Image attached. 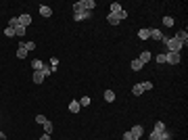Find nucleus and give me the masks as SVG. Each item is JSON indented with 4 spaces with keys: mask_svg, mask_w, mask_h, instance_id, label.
<instances>
[{
    "mask_svg": "<svg viewBox=\"0 0 188 140\" xmlns=\"http://www.w3.org/2000/svg\"><path fill=\"white\" fill-rule=\"evenodd\" d=\"M161 42L167 46V52H180L182 50V42L178 40V38H165V36H163Z\"/></svg>",
    "mask_w": 188,
    "mask_h": 140,
    "instance_id": "f257e3e1",
    "label": "nucleus"
},
{
    "mask_svg": "<svg viewBox=\"0 0 188 140\" xmlns=\"http://www.w3.org/2000/svg\"><path fill=\"white\" fill-rule=\"evenodd\" d=\"M130 134H132V140H140V136L144 134V128L140 126V123H134V128L130 130Z\"/></svg>",
    "mask_w": 188,
    "mask_h": 140,
    "instance_id": "f03ea898",
    "label": "nucleus"
},
{
    "mask_svg": "<svg viewBox=\"0 0 188 140\" xmlns=\"http://www.w3.org/2000/svg\"><path fill=\"white\" fill-rule=\"evenodd\" d=\"M165 63L178 65L180 63V52H165Z\"/></svg>",
    "mask_w": 188,
    "mask_h": 140,
    "instance_id": "7ed1b4c3",
    "label": "nucleus"
},
{
    "mask_svg": "<svg viewBox=\"0 0 188 140\" xmlns=\"http://www.w3.org/2000/svg\"><path fill=\"white\" fill-rule=\"evenodd\" d=\"M17 21H19V25H23V27H27L29 23H31V15L23 13V15H19V17H17Z\"/></svg>",
    "mask_w": 188,
    "mask_h": 140,
    "instance_id": "20e7f679",
    "label": "nucleus"
},
{
    "mask_svg": "<svg viewBox=\"0 0 188 140\" xmlns=\"http://www.w3.org/2000/svg\"><path fill=\"white\" fill-rule=\"evenodd\" d=\"M90 11H77V13H73V19L75 21H84V19H90Z\"/></svg>",
    "mask_w": 188,
    "mask_h": 140,
    "instance_id": "39448f33",
    "label": "nucleus"
},
{
    "mask_svg": "<svg viewBox=\"0 0 188 140\" xmlns=\"http://www.w3.org/2000/svg\"><path fill=\"white\" fill-rule=\"evenodd\" d=\"M176 38H178V40L182 42V46H186V44H188V31H186V29L178 31V36H176Z\"/></svg>",
    "mask_w": 188,
    "mask_h": 140,
    "instance_id": "423d86ee",
    "label": "nucleus"
},
{
    "mask_svg": "<svg viewBox=\"0 0 188 140\" xmlns=\"http://www.w3.org/2000/svg\"><path fill=\"white\" fill-rule=\"evenodd\" d=\"M107 23H111V25H119L121 21H119V17H117V15L109 13V15H107Z\"/></svg>",
    "mask_w": 188,
    "mask_h": 140,
    "instance_id": "0eeeda50",
    "label": "nucleus"
},
{
    "mask_svg": "<svg viewBox=\"0 0 188 140\" xmlns=\"http://www.w3.org/2000/svg\"><path fill=\"white\" fill-rule=\"evenodd\" d=\"M27 56V50L23 48V42L19 40V48H17V59H25Z\"/></svg>",
    "mask_w": 188,
    "mask_h": 140,
    "instance_id": "6e6552de",
    "label": "nucleus"
},
{
    "mask_svg": "<svg viewBox=\"0 0 188 140\" xmlns=\"http://www.w3.org/2000/svg\"><path fill=\"white\" fill-rule=\"evenodd\" d=\"M130 67H132L134 71H140V69H142V67H144V63H142L140 59H134V61H132V65H130Z\"/></svg>",
    "mask_w": 188,
    "mask_h": 140,
    "instance_id": "1a4fd4ad",
    "label": "nucleus"
},
{
    "mask_svg": "<svg viewBox=\"0 0 188 140\" xmlns=\"http://www.w3.org/2000/svg\"><path fill=\"white\" fill-rule=\"evenodd\" d=\"M25 31H27V27H23V25H17V27H15V36H17V38H23Z\"/></svg>",
    "mask_w": 188,
    "mask_h": 140,
    "instance_id": "9d476101",
    "label": "nucleus"
},
{
    "mask_svg": "<svg viewBox=\"0 0 188 140\" xmlns=\"http://www.w3.org/2000/svg\"><path fill=\"white\" fill-rule=\"evenodd\" d=\"M151 38H153V40H163V34H161V29H151Z\"/></svg>",
    "mask_w": 188,
    "mask_h": 140,
    "instance_id": "9b49d317",
    "label": "nucleus"
},
{
    "mask_svg": "<svg viewBox=\"0 0 188 140\" xmlns=\"http://www.w3.org/2000/svg\"><path fill=\"white\" fill-rule=\"evenodd\" d=\"M44 82V73L42 71H34V84H42Z\"/></svg>",
    "mask_w": 188,
    "mask_h": 140,
    "instance_id": "f8f14e48",
    "label": "nucleus"
},
{
    "mask_svg": "<svg viewBox=\"0 0 188 140\" xmlns=\"http://www.w3.org/2000/svg\"><path fill=\"white\" fill-rule=\"evenodd\" d=\"M80 109H82V107H80L77 100H71V103H69V111L71 113H80Z\"/></svg>",
    "mask_w": 188,
    "mask_h": 140,
    "instance_id": "ddd939ff",
    "label": "nucleus"
},
{
    "mask_svg": "<svg viewBox=\"0 0 188 140\" xmlns=\"http://www.w3.org/2000/svg\"><path fill=\"white\" fill-rule=\"evenodd\" d=\"M40 15H42V17H50V15H52V8L42 4V7H40Z\"/></svg>",
    "mask_w": 188,
    "mask_h": 140,
    "instance_id": "4468645a",
    "label": "nucleus"
},
{
    "mask_svg": "<svg viewBox=\"0 0 188 140\" xmlns=\"http://www.w3.org/2000/svg\"><path fill=\"white\" fill-rule=\"evenodd\" d=\"M42 67H44V63H42L40 59H34V63H31V69H34V71H42Z\"/></svg>",
    "mask_w": 188,
    "mask_h": 140,
    "instance_id": "2eb2a0df",
    "label": "nucleus"
},
{
    "mask_svg": "<svg viewBox=\"0 0 188 140\" xmlns=\"http://www.w3.org/2000/svg\"><path fill=\"white\" fill-rule=\"evenodd\" d=\"M138 38H140V40H148V38H151V29H140Z\"/></svg>",
    "mask_w": 188,
    "mask_h": 140,
    "instance_id": "dca6fc26",
    "label": "nucleus"
},
{
    "mask_svg": "<svg viewBox=\"0 0 188 140\" xmlns=\"http://www.w3.org/2000/svg\"><path fill=\"white\" fill-rule=\"evenodd\" d=\"M104 100H107V103H113V100H115V92L113 90H104Z\"/></svg>",
    "mask_w": 188,
    "mask_h": 140,
    "instance_id": "f3484780",
    "label": "nucleus"
},
{
    "mask_svg": "<svg viewBox=\"0 0 188 140\" xmlns=\"http://www.w3.org/2000/svg\"><path fill=\"white\" fill-rule=\"evenodd\" d=\"M153 132H157V134L165 132V123H163V121H157V123H155V128H153Z\"/></svg>",
    "mask_w": 188,
    "mask_h": 140,
    "instance_id": "a211bd4d",
    "label": "nucleus"
},
{
    "mask_svg": "<svg viewBox=\"0 0 188 140\" xmlns=\"http://www.w3.org/2000/svg\"><path fill=\"white\" fill-rule=\"evenodd\" d=\"M119 11H123V7H121V4H119V2H113V4H111V11H109V13H113V15H117Z\"/></svg>",
    "mask_w": 188,
    "mask_h": 140,
    "instance_id": "6ab92c4d",
    "label": "nucleus"
},
{
    "mask_svg": "<svg viewBox=\"0 0 188 140\" xmlns=\"http://www.w3.org/2000/svg\"><path fill=\"white\" fill-rule=\"evenodd\" d=\"M138 59L142 61V63H148V61H151V52H148V50H144V52H140Z\"/></svg>",
    "mask_w": 188,
    "mask_h": 140,
    "instance_id": "aec40b11",
    "label": "nucleus"
},
{
    "mask_svg": "<svg viewBox=\"0 0 188 140\" xmlns=\"http://www.w3.org/2000/svg\"><path fill=\"white\" fill-rule=\"evenodd\" d=\"M21 42H23V40H21ZM23 48L27 50V52H34L36 50V42H23Z\"/></svg>",
    "mask_w": 188,
    "mask_h": 140,
    "instance_id": "412c9836",
    "label": "nucleus"
},
{
    "mask_svg": "<svg viewBox=\"0 0 188 140\" xmlns=\"http://www.w3.org/2000/svg\"><path fill=\"white\" fill-rule=\"evenodd\" d=\"M163 25H165V27H174V17H163Z\"/></svg>",
    "mask_w": 188,
    "mask_h": 140,
    "instance_id": "4be33fe9",
    "label": "nucleus"
},
{
    "mask_svg": "<svg viewBox=\"0 0 188 140\" xmlns=\"http://www.w3.org/2000/svg\"><path fill=\"white\" fill-rule=\"evenodd\" d=\"M42 73H44V77H46V75H50V73H55V69H52L50 65H44V67H42Z\"/></svg>",
    "mask_w": 188,
    "mask_h": 140,
    "instance_id": "5701e85b",
    "label": "nucleus"
},
{
    "mask_svg": "<svg viewBox=\"0 0 188 140\" xmlns=\"http://www.w3.org/2000/svg\"><path fill=\"white\" fill-rule=\"evenodd\" d=\"M52 130H55V126H52L50 121H46V123H44V134H52Z\"/></svg>",
    "mask_w": 188,
    "mask_h": 140,
    "instance_id": "b1692460",
    "label": "nucleus"
},
{
    "mask_svg": "<svg viewBox=\"0 0 188 140\" xmlns=\"http://www.w3.org/2000/svg\"><path fill=\"white\" fill-rule=\"evenodd\" d=\"M132 92H134V96H140V94H142L144 90H142V86H140V84H136V86L132 88Z\"/></svg>",
    "mask_w": 188,
    "mask_h": 140,
    "instance_id": "393cba45",
    "label": "nucleus"
},
{
    "mask_svg": "<svg viewBox=\"0 0 188 140\" xmlns=\"http://www.w3.org/2000/svg\"><path fill=\"white\" fill-rule=\"evenodd\" d=\"M77 103H80V107H88V105H90V96H84V98H80Z\"/></svg>",
    "mask_w": 188,
    "mask_h": 140,
    "instance_id": "a878e982",
    "label": "nucleus"
},
{
    "mask_svg": "<svg viewBox=\"0 0 188 140\" xmlns=\"http://www.w3.org/2000/svg\"><path fill=\"white\" fill-rule=\"evenodd\" d=\"M46 121H48V119L44 117V115H36V123H42V126H44Z\"/></svg>",
    "mask_w": 188,
    "mask_h": 140,
    "instance_id": "bb28decb",
    "label": "nucleus"
},
{
    "mask_svg": "<svg viewBox=\"0 0 188 140\" xmlns=\"http://www.w3.org/2000/svg\"><path fill=\"white\" fill-rule=\"evenodd\" d=\"M142 90H153V82H142Z\"/></svg>",
    "mask_w": 188,
    "mask_h": 140,
    "instance_id": "cd10ccee",
    "label": "nucleus"
},
{
    "mask_svg": "<svg viewBox=\"0 0 188 140\" xmlns=\"http://www.w3.org/2000/svg\"><path fill=\"white\" fill-rule=\"evenodd\" d=\"M50 67L56 71V67H59V59H56V56H52V59H50Z\"/></svg>",
    "mask_w": 188,
    "mask_h": 140,
    "instance_id": "c85d7f7f",
    "label": "nucleus"
},
{
    "mask_svg": "<svg viewBox=\"0 0 188 140\" xmlns=\"http://www.w3.org/2000/svg\"><path fill=\"white\" fill-rule=\"evenodd\" d=\"M4 36L13 38V36H15V29H13V27H4Z\"/></svg>",
    "mask_w": 188,
    "mask_h": 140,
    "instance_id": "c756f323",
    "label": "nucleus"
},
{
    "mask_svg": "<svg viewBox=\"0 0 188 140\" xmlns=\"http://www.w3.org/2000/svg\"><path fill=\"white\" fill-rule=\"evenodd\" d=\"M117 17H119V21H123L125 17H128V11H125V8H123V11H119V13H117Z\"/></svg>",
    "mask_w": 188,
    "mask_h": 140,
    "instance_id": "7c9ffc66",
    "label": "nucleus"
},
{
    "mask_svg": "<svg viewBox=\"0 0 188 140\" xmlns=\"http://www.w3.org/2000/svg\"><path fill=\"white\" fill-rule=\"evenodd\" d=\"M17 25H19V21H17V17H13V19H11V21H8V27H17Z\"/></svg>",
    "mask_w": 188,
    "mask_h": 140,
    "instance_id": "2f4dec72",
    "label": "nucleus"
},
{
    "mask_svg": "<svg viewBox=\"0 0 188 140\" xmlns=\"http://www.w3.org/2000/svg\"><path fill=\"white\" fill-rule=\"evenodd\" d=\"M155 59H157V63H161V65H163V63H165V52H163V55H157Z\"/></svg>",
    "mask_w": 188,
    "mask_h": 140,
    "instance_id": "473e14b6",
    "label": "nucleus"
},
{
    "mask_svg": "<svg viewBox=\"0 0 188 140\" xmlns=\"http://www.w3.org/2000/svg\"><path fill=\"white\" fill-rule=\"evenodd\" d=\"M123 140H132V134H130V132H125V134H123Z\"/></svg>",
    "mask_w": 188,
    "mask_h": 140,
    "instance_id": "72a5a7b5",
    "label": "nucleus"
},
{
    "mask_svg": "<svg viewBox=\"0 0 188 140\" xmlns=\"http://www.w3.org/2000/svg\"><path fill=\"white\" fill-rule=\"evenodd\" d=\"M40 140H50V134H44V136H42Z\"/></svg>",
    "mask_w": 188,
    "mask_h": 140,
    "instance_id": "f704fd0d",
    "label": "nucleus"
},
{
    "mask_svg": "<svg viewBox=\"0 0 188 140\" xmlns=\"http://www.w3.org/2000/svg\"><path fill=\"white\" fill-rule=\"evenodd\" d=\"M0 140H7V134L4 132H0Z\"/></svg>",
    "mask_w": 188,
    "mask_h": 140,
    "instance_id": "c9c22d12",
    "label": "nucleus"
}]
</instances>
